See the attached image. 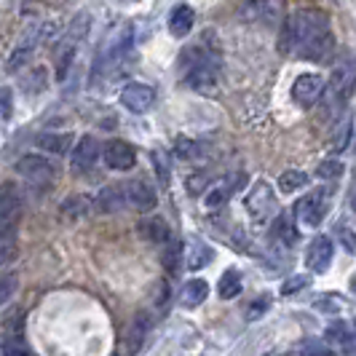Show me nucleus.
<instances>
[{
	"instance_id": "nucleus-1",
	"label": "nucleus",
	"mask_w": 356,
	"mask_h": 356,
	"mask_svg": "<svg viewBox=\"0 0 356 356\" xmlns=\"http://www.w3.org/2000/svg\"><path fill=\"white\" fill-rule=\"evenodd\" d=\"M332 30L330 22L319 11H298L286 19L282 49L286 54H295L300 59L324 62L332 54Z\"/></svg>"
},
{
	"instance_id": "nucleus-2",
	"label": "nucleus",
	"mask_w": 356,
	"mask_h": 356,
	"mask_svg": "<svg viewBox=\"0 0 356 356\" xmlns=\"http://www.w3.org/2000/svg\"><path fill=\"white\" fill-rule=\"evenodd\" d=\"M179 70H182L185 86H191V89L209 91L217 83V59L207 49H201V46H193V49L182 51Z\"/></svg>"
},
{
	"instance_id": "nucleus-3",
	"label": "nucleus",
	"mask_w": 356,
	"mask_h": 356,
	"mask_svg": "<svg viewBox=\"0 0 356 356\" xmlns=\"http://www.w3.org/2000/svg\"><path fill=\"white\" fill-rule=\"evenodd\" d=\"M129 46H131V27H129V24H118V27L105 38V43L99 46V54H97V59H94V75H91V81L97 83V81L110 78L113 72L118 70V67L124 65Z\"/></svg>"
},
{
	"instance_id": "nucleus-4",
	"label": "nucleus",
	"mask_w": 356,
	"mask_h": 356,
	"mask_svg": "<svg viewBox=\"0 0 356 356\" xmlns=\"http://www.w3.org/2000/svg\"><path fill=\"white\" fill-rule=\"evenodd\" d=\"M356 89V59H343L332 67V75L327 81V91H330V102L332 105H346L348 97L354 94Z\"/></svg>"
},
{
	"instance_id": "nucleus-5",
	"label": "nucleus",
	"mask_w": 356,
	"mask_h": 356,
	"mask_svg": "<svg viewBox=\"0 0 356 356\" xmlns=\"http://www.w3.org/2000/svg\"><path fill=\"white\" fill-rule=\"evenodd\" d=\"M51 33V24H40V22H35V24H30L22 35H19V43L17 49H14V54L8 56V72H17L19 67H24L30 59H33V54H35V49L40 46V40Z\"/></svg>"
},
{
	"instance_id": "nucleus-6",
	"label": "nucleus",
	"mask_w": 356,
	"mask_h": 356,
	"mask_svg": "<svg viewBox=\"0 0 356 356\" xmlns=\"http://www.w3.org/2000/svg\"><path fill=\"white\" fill-rule=\"evenodd\" d=\"M86 30H89V17L81 14V17H75L72 27L65 33V38H62L59 51H56V75H59V81L67 78V70H70V65H72V56H75V49H78V40L86 35Z\"/></svg>"
},
{
	"instance_id": "nucleus-7",
	"label": "nucleus",
	"mask_w": 356,
	"mask_h": 356,
	"mask_svg": "<svg viewBox=\"0 0 356 356\" xmlns=\"http://www.w3.org/2000/svg\"><path fill=\"white\" fill-rule=\"evenodd\" d=\"M17 175L22 179H27L30 185H35V188H49L56 169H54L51 161L43 159V156H24V159L17 161Z\"/></svg>"
},
{
	"instance_id": "nucleus-8",
	"label": "nucleus",
	"mask_w": 356,
	"mask_h": 356,
	"mask_svg": "<svg viewBox=\"0 0 356 356\" xmlns=\"http://www.w3.org/2000/svg\"><path fill=\"white\" fill-rule=\"evenodd\" d=\"M247 209H250V217L254 222H268L270 217H276L279 212V204H276V196L270 191L268 182H257L247 196Z\"/></svg>"
},
{
	"instance_id": "nucleus-9",
	"label": "nucleus",
	"mask_w": 356,
	"mask_h": 356,
	"mask_svg": "<svg viewBox=\"0 0 356 356\" xmlns=\"http://www.w3.org/2000/svg\"><path fill=\"white\" fill-rule=\"evenodd\" d=\"M327 209H330V196L324 191H316V193H308V196L300 198L292 212H295V220L316 228L321 220L327 217Z\"/></svg>"
},
{
	"instance_id": "nucleus-10",
	"label": "nucleus",
	"mask_w": 356,
	"mask_h": 356,
	"mask_svg": "<svg viewBox=\"0 0 356 356\" xmlns=\"http://www.w3.org/2000/svg\"><path fill=\"white\" fill-rule=\"evenodd\" d=\"M327 89V81L321 78L319 72H303L295 78L292 83V99L300 107H314L319 102V97Z\"/></svg>"
},
{
	"instance_id": "nucleus-11",
	"label": "nucleus",
	"mask_w": 356,
	"mask_h": 356,
	"mask_svg": "<svg viewBox=\"0 0 356 356\" xmlns=\"http://www.w3.org/2000/svg\"><path fill=\"white\" fill-rule=\"evenodd\" d=\"M121 105L134 115H143L156 105V89L145 83H126L121 89Z\"/></svg>"
},
{
	"instance_id": "nucleus-12",
	"label": "nucleus",
	"mask_w": 356,
	"mask_h": 356,
	"mask_svg": "<svg viewBox=\"0 0 356 356\" xmlns=\"http://www.w3.org/2000/svg\"><path fill=\"white\" fill-rule=\"evenodd\" d=\"M121 191H124L126 207H131V209H137V212H153L156 204H159L156 191H153L147 182H143V179L126 182V185H121Z\"/></svg>"
},
{
	"instance_id": "nucleus-13",
	"label": "nucleus",
	"mask_w": 356,
	"mask_h": 356,
	"mask_svg": "<svg viewBox=\"0 0 356 356\" xmlns=\"http://www.w3.org/2000/svg\"><path fill=\"white\" fill-rule=\"evenodd\" d=\"M102 156H105L107 166L115 169V172H129V169H134V163H137L134 147L129 143H124V140H110V143H105Z\"/></svg>"
},
{
	"instance_id": "nucleus-14",
	"label": "nucleus",
	"mask_w": 356,
	"mask_h": 356,
	"mask_svg": "<svg viewBox=\"0 0 356 356\" xmlns=\"http://www.w3.org/2000/svg\"><path fill=\"white\" fill-rule=\"evenodd\" d=\"M332 263V241L327 236H316L305 250V266L314 273H324Z\"/></svg>"
},
{
	"instance_id": "nucleus-15",
	"label": "nucleus",
	"mask_w": 356,
	"mask_h": 356,
	"mask_svg": "<svg viewBox=\"0 0 356 356\" xmlns=\"http://www.w3.org/2000/svg\"><path fill=\"white\" fill-rule=\"evenodd\" d=\"M99 143L94 137H83L81 143L72 147V169L75 172H89L91 166L99 159Z\"/></svg>"
},
{
	"instance_id": "nucleus-16",
	"label": "nucleus",
	"mask_w": 356,
	"mask_h": 356,
	"mask_svg": "<svg viewBox=\"0 0 356 356\" xmlns=\"http://www.w3.org/2000/svg\"><path fill=\"white\" fill-rule=\"evenodd\" d=\"M147 330H150V316L137 314L129 324V330H126V354L134 356L143 348L145 340H147Z\"/></svg>"
},
{
	"instance_id": "nucleus-17",
	"label": "nucleus",
	"mask_w": 356,
	"mask_h": 356,
	"mask_svg": "<svg viewBox=\"0 0 356 356\" xmlns=\"http://www.w3.org/2000/svg\"><path fill=\"white\" fill-rule=\"evenodd\" d=\"M137 231H140V236H143V238L153 241V244H169V241L175 238V236H172V231H169V225H166L161 217H153V214L140 220Z\"/></svg>"
},
{
	"instance_id": "nucleus-18",
	"label": "nucleus",
	"mask_w": 356,
	"mask_h": 356,
	"mask_svg": "<svg viewBox=\"0 0 356 356\" xmlns=\"http://www.w3.org/2000/svg\"><path fill=\"white\" fill-rule=\"evenodd\" d=\"M193 8L191 6H185V3H179L172 8V14H169V33L175 38H185L191 35V30H193Z\"/></svg>"
},
{
	"instance_id": "nucleus-19",
	"label": "nucleus",
	"mask_w": 356,
	"mask_h": 356,
	"mask_svg": "<svg viewBox=\"0 0 356 356\" xmlns=\"http://www.w3.org/2000/svg\"><path fill=\"white\" fill-rule=\"evenodd\" d=\"M207 298H209V286H207V282L191 279L188 284L182 286V292H179V305H182V308H198Z\"/></svg>"
},
{
	"instance_id": "nucleus-20",
	"label": "nucleus",
	"mask_w": 356,
	"mask_h": 356,
	"mask_svg": "<svg viewBox=\"0 0 356 356\" xmlns=\"http://www.w3.org/2000/svg\"><path fill=\"white\" fill-rule=\"evenodd\" d=\"M91 207H94V201H91L89 196H81V193H78V196L67 198L59 212H62L65 220H78V217H86V214L91 212Z\"/></svg>"
},
{
	"instance_id": "nucleus-21",
	"label": "nucleus",
	"mask_w": 356,
	"mask_h": 356,
	"mask_svg": "<svg viewBox=\"0 0 356 356\" xmlns=\"http://www.w3.org/2000/svg\"><path fill=\"white\" fill-rule=\"evenodd\" d=\"M217 295L222 300H233L241 295V273L238 270H225L220 276V284H217Z\"/></svg>"
},
{
	"instance_id": "nucleus-22",
	"label": "nucleus",
	"mask_w": 356,
	"mask_h": 356,
	"mask_svg": "<svg viewBox=\"0 0 356 356\" xmlns=\"http://www.w3.org/2000/svg\"><path fill=\"white\" fill-rule=\"evenodd\" d=\"M38 145H40L43 150H49V153L62 156V153H67L72 147V134L70 131H65V134H40V137H38Z\"/></svg>"
},
{
	"instance_id": "nucleus-23",
	"label": "nucleus",
	"mask_w": 356,
	"mask_h": 356,
	"mask_svg": "<svg viewBox=\"0 0 356 356\" xmlns=\"http://www.w3.org/2000/svg\"><path fill=\"white\" fill-rule=\"evenodd\" d=\"M214 257L212 247H207V244H191V252H188V257H185V266L188 270H201L204 266H209Z\"/></svg>"
},
{
	"instance_id": "nucleus-24",
	"label": "nucleus",
	"mask_w": 356,
	"mask_h": 356,
	"mask_svg": "<svg viewBox=\"0 0 356 356\" xmlns=\"http://www.w3.org/2000/svg\"><path fill=\"white\" fill-rule=\"evenodd\" d=\"M305 185H308V175L300 172V169H289L279 177V191L282 193H298V191H303Z\"/></svg>"
},
{
	"instance_id": "nucleus-25",
	"label": "nucleus",
	"mask_w": 356,
	"mask_h": 356,
	"mask_svg": "<svg viewBox=\"0 0 356 356\" xmlns=\"http://www.w3.org/2000/svg\"><path fill=\"white\" fill-rule=\"evenodd\" d=\"M182 252H185L182 250V244H179L177 238H172L169 247H166V252H163V266H166L169 273H177L179 270V263H182V257H185Z\"/></svg>"
},
{
	"instance_id": "nucleus-26",
	"label": "nucleus",
	"mask_w": 356,
	"mask_h": 356,
	"mask_svg": "<svg viewBox=\"0 0 356 356\" xmlns=\"http://www.w3.org/2000/svg\"><path fill=\"white\" fill-rule=\"evenodd\" d=\"M231 193H236V185H214V188H209V193H207V198H204V204H207L209 209L222 207V204L231 198Z\"/></svg>"
},
{
	"instance_id": "nucleus-27",
	"label": "nucleus",
	"mask_w": 356,
	"mask_h": 356,
	"mask_svg": "<svg viewBox=\"0 0 356 356\" xmlns=\"http://www.w3.org/2000/svg\"><path fill=\"white\" fill-rule=\"evenodd\" d=\"M273 233H276V238H279V241H284L286 247H292V244L300 238V233H298V228L292 225V220H289V217H279L276 231Z\"/></svg>"
},
{
	"instance_id": "nucleus-28",
	"label": "nucleus",
	"mask_w": 356,
	"mask_h": 356,
	"mask_svg": "<svg viewBox=\"0 0 356 356\" xmlns=\"http://www.w3.org/2000/svg\"><path fill=\"white\" fill-rule=\"evenodd\" d=\"M343 161L338 159H327V161H321L319 163V169H316V177L319 179H338L340 175H343Z\"/></svg>"
},
{
	"instance_id": "nucleus-29",
	"label": "nucleus",
	"mask_w": 356,
	"mask_h": 356,
	"mask_svg": "<svg viewBox=\"0 0 356 356\" xmlns=\"http://www.w3.org/2000/svg\"><path fill=\"white\" fill-rule=\"evenodd\" d=\"M46 81H49V72L43 70V67H35V70L30 72L27 78H24V91H30V94H38V91L46 89Z\"/></svg>"
},
{
	"instance_id": "nucleus-30",
	"label": "nucleus",
	"mask_w": 356,
	"mask_h": 356,
	"mask_svg": "<svg viewBox=\"0 0 356 356\" xmlns=\"http://www.w3.org/2000/svg\"><path fill=\"white\" fill-rule=\"evenodd\" d=\"M348 137H351V115H346L343 124H338V131H335V137H332V150H335V153L346 150V147H348Z\"/></svg>"
},
{
	"instance_id": "nucleus-31",
	"label": "nucleus",
	"mask_w": 356,
	"mask_h": 356,
	"mask_svg": "<svg viewBox=\"0 0 356 356\" xmlns=\"http://www.w3.org/2000/svg\"><path fill=\"white\" fill-rule=\"evenodd\" d=\"M153 163H156V172H159L161 185H169V179H172V172H169V153L153 150Z\"/></svg>"
},
{
	"instance_id": "nucleus-32",
	"label": "nucleus",
	"mask_w": 356,
	"mask_h": 356,
	"mask_svg": "<svg viewBox=\"0 0 356 356\" xmlns=\"http://www.w3.org/2000/svg\"><path fill=\"white\" fill-rule=\"evenodd\" d=\"M338 241H340V247H343V250L348 252V254H351V257H356V233L351 231V228H346V225H343V228H340L338 225Z\"/></svg>"
},
{
	"instance_id": "nucleus-33",
	"label": "nucleus",
	"mask_w": 356,
	"mask_h": 356,
	"mask_svg": "<svg viewBox=\"0 0 356 356\" xmlns=\"http://www.w3.org/2000/svg\"><path fill=\"white\" fill-rule=\"evenodd\" d=\"M308 284H311L308 276H289V279L284 282V286H282V295H295V292L305 289Z\"/></svg>"
},
{
	"instance_id": "nucleus-34",
	"label": "nucleus",
	"mask_w": 356,
	"mask_h": 356,
	"mask_svg": "<svg viewBox=\"0 0 356 356\" xmlns=\"http://www.w3.org/2000/svg\"><path fill=\"white\" fill-rule=\"evenodd\" d=\"M198 153V145L193 140H185V137H179L177 140V156L179 159H193Z\"/></svg>"
},
{
	"instance_id": "nucleus-35",
	"label": "nucleus",
	"mask_w": 356,
	"mask_h": 356,
	"mask_svg": "<svg viewBox=\"0 0 356 356\" xmlns=\"http://www.w3.org/2000/svg\"><path fill=\"white\" fill-rule=\"evenodd\" d=\"M3 356H33L19 340H6L3 343Z\"/></svg>"
},
{
	"instance_id": "nucleus-36",
	"label": "nucleus",
	"mask_w": 356,
	"mask_h": 356,
	"mask_svg": "<svg viewBox=\"0 0 356 356\" xmlns=\"http://www.w3.org/2000/svg\"><path fill=\"white\" fill-rule=\"evenodd\" d=\"M14 284H17L14 273H6V276H3V289H0V300H3V303H8V300H11V295H14Z\"/></svg>"
},
{
	"instance_id": "nucleus-37",
	"label": "nucleus",
	"mask_w": 356,
	"mask_h": 356,
	"mask_svg": "<svg viewBox=\"0 0 356 356\" xmlns=\"http://www.w3.org/2000/svg\"><path fill=\"white\" fill-rule=\"evenodd\" d=\"M316 308H321V311H327V308H340V298L338 295H321L319 300H316Z\"/></svg>"
},
{
	"instance_id": "nucleus-38",
	"label": "nucleus",
	"mask_w": 356,
	"mask_h": 356,
	"mask_svg": "<svg viewBox=\"0 0 356 356\" xmlns=\"http://www.w3.org/2000/svg\"><path fill=\"white\" fill-rule=\"evenodd\" d=\"M11 118V89H3V121Z\"/></svg>"
},
{
	"instance_id": "nucleus-39",
	"label": "nucleus",
	"mask_w": 356,
	"mask_h": 356,
	"mask_svg": "<svg viewBox=\"0 0 356 356\" xmlns=\"http://www.w3.org/2000/svg\"><path fill=\"white\" fill-rule=\"evenodd\" d=\"M300 356H335L330 348H324V346H311V348H305Z\"/></svg>"
},
{
	"instance_id": "nucleus-40",
	"label": "nucleus",
	"mask_w": 356,
	"mask_h": 356,
	"mask_svg": "<svg viewBox=\"0 0 356 356\" xmlns=\"http://www.w3.org/2000/svg\"><path fill=\"white\" fill-rule=\"evenodd\" d=\"M268 305V295H263V300H260V305H252L250 308V319H254V316H260V311Z\"/></svg>"
},
{
	"instance_id": "nucleus-41",
	"label": "nucleus",
	"mask_w": 356,
	"mask_h": 356,
	"mask_svg": "<svg viewBox=\"0 0 356 356\" xmlns=\"http://www.w3.org/2000/svg\"><path fill=\"white\" fill-rule=\"evenodd\" d=\"M348 286H351V292H354V295H356V273H354V276H351V282H348Z\"/></svg>"
},
{
	"instance_id": "nucleus-42",
	"label": "nucleus",
	"mask_w": 356,
	"mask_h": 356,
	"mask_svg": "<svg viewBox=\"0 0 356 356\" xmlns=\"http://www.w3.org/2000/svg\"><path fill=\"white\" fill-rule=\"evenodd\" d=\"M354 209H356V193H354Z\"/></svg>"
}]
</instances>
